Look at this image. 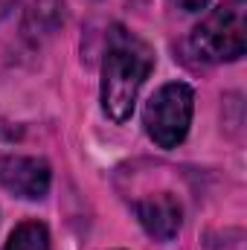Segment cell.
Masks as SVG:
<instances>
[{"label": "cell", "instance_id": "cell-3", "mask_svg": "<svg viewBox=\"0 0 247 250\" xmlns=\"http://www.w3.org/2000/svg\"><path fill=\"white\" fill-rule=\"evenodd\" d=\"M192 108H195V90L186 82H169L163 84L145 105L143 123L148 137L160 148H175L184 143L189 123H192Z\"/></svg>", "mask_w": 247, "mask_h": 250}, {"label": "cell", "instance_id": "cell-4", "mask_svg": "<svg viewBox=\"0 0 247 250\" xmlns=\"http://www.w3.org/2000/svg\"><path fill=\"white\" fill-rule=\"evenodd\" d=\"M0 184L18 198L38 201L50 192L53 172H50L47 160H41V157L6 154V157H0Z\"/></svg>", "mask_w": 247, "mask_h": 250}, {"label": "cell", "instance_id": "cell-5", "mask_svg": "<svg viewBox=\"0 0 247 250\" xmlns=\"http://www.w3.org/2000/svg\"><path fill=\"white\" fill-rule=\"evenodd\" d=\"M137 218L143 224V230L157 239V242H172L184 224V209L178 204L175 195L169 192H157V195H148L137 204Z\"/></svg>", "mask_w": 247, "mask_h": 250}, {"label": "cell", "instance_id": "cell-6", "mask_svg": "<svg viewBox=\"0 0 247 250\" xmlns=\"http://www.w3.org/2000/svg\"><path fill=\"white\" fill-rule=\"evenodd\" d=\"M6 250H50V233L41 221H23L12 230Z\"/></svg>", "mask_w": 247, "mask_h": 250}, {"label": "cell", "instance_id": "cell-1", "mask_svg": "<svg viewBox=\"0 0 247 250\" xmlns=\"http://www.w3.org/2000/svg\"><path fill=\"white\" fill-rule=\"evenodd\" d=\"M154 67L151 47L131 35L123 26H114L108 35V53L102 62V108L114 123H125L134 114L137 93Z\"/></svg>", "mask_w": 247, "mask_h": 250}, {"label": "cell", "instance_id": "cell-8", "mask_svg": "<svg viewBox=\"0 0 247 250\" xmlns=\"http://www.w3.org/2000/svg\"><path fill=\"white\" fill-rule=\"evenodd\" d=\"M172 3H175L181 12H201L209 0H172Z\"/></svg>", "mask_w": 247, "mask_h": 250}, {"label": "cell", "instance_id": "cell-2", "mask_svg": "<svg viewBox=\"0 0 247 250\" xmlns=\"http://www.w3.org/2000/svg\"><path fill=\"white\" fill-rule=\"evenodd\" d=\"M192 50L204 62H236L247 50V0H227L215 6L195 29Z\"/></svg>", "mask_w": 247, "mask_h": 250}, {"label": "cell", "instance_id": "cell-7", "mask_svg": "<svg viewBox=\"0 0 247 250\" xmlns=\"http://www.w3.org/2000/svg\"><path fill=\"white\" fill-rule=\"evenodd\" d=\"M209 250H245V233L242 230H221L209 236Z\"/></svg>", "mask_w": 247, "mask_h": 250}, {"label": "cell", "instance_id": "cell-9", "mask_svg": "<svg viewBox=\"0 0 247 250\" xmlns=\"http://www.w3.org/2000/svg\"><path fill=\"white\" fill-rule=\"evenodd\" d=\"M12 6H15V0H0V21L12 12Z\"/></svg>", "mask_w": 247, "mask_h": 250}]
</instances>
